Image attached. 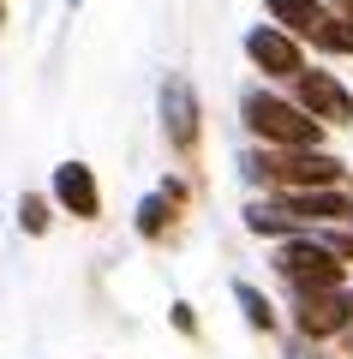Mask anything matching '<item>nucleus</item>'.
<instances>
[{
  "mask_svg": "<svg viewBox=\"0 0 353 359\" xmlns=\"http://www.w3.org/2000/svg\"><path fill=\"white\" fill-rule=\"evenodd\" d=\"M78 6H84V0H66V13H78Z\"/></svg>",
  "mask_w": 353,
  "mask_h": 359,
  "instance_id": "6ab92c4d",
  "label": "nucleus"
},
{
  "mask_svg": "<svg viewBox=\"0 0 353 359\" xmlns=\"http://www.w3.org/2000/svg\"><path fill=\"white\" fill-rule=\"evenodd\" d=\"M293 330H300L305 341L347 335V330H353V294H341V287H317V294H300V306H293Z\"/></svg>",
  "mask_w": 353,
  "mask_h": 359,
  "instance_id": "39448f33",
  "label": "nucleus"
},
{
  "mask_svg": "<svg viewBox=\"0 0 353 359\" xmlns=\"http://www.w3.org/2000/svg\"><path fill=\"white\" fill-rule=\"evenodd\" d=\"M276 198L300 222H347V210H353V198H341L335 186H300V192H276Z\"/></svg>",
  "mask_w": 353,
  "mask_h": 359,
  "instance_id": "6e6552de",
  "label": "nucleus"
},
{
  "mask_svg": "<svg viewBox=\"0 0 353 359\" xmlns=\"http://www.w3.org/2000/svg\"><path fill=\"white\" fill-rule=\"evenodd\" d=\"M293 102H300L305 114H317L324 126H347L353 120V90L341 84L335 72H324V66H305V72L293 78Z\"/></svg>",
  "mask_w": 353,
  "mask_h": 359,
  "instance_id": "423d86ee",
  "label": "nucleus"
},
{
  "mask_svg": "<svg viewBox=\"0 0 353 359\" xmlns=\"http://www.w3.org/2000/svg\"><path fill=\"white\" fill-rule=\"evenodd\" d=\"M276 276L293 287V294H317V287H341V257L329 240H312V233H288L276 245Z\"/></svg>",
  "mask_w": 353,
  "mask_h": 359,
  "instance_id": "f03ea898",
  "label": "nucleus"
},
{
  "mask_svg": "<svg viewBox=\"0 0 353 359\" xmlns=\"http://www.w3.org/2000/svg\"><path fill=\"white\" fill-rule=\"evenodd\" d=\"M168 323H174L180 335H198V311H192L186 299H174V306H168Z\"/></svg>",
  "mask_w": 353,
  "mask_h": 359,
  "instance_id": "2eb2a0df",
  "label": "nucleus"
},
{
  "mask_svg": "<svg viewBox=\"0 0 353 359\" xmlns=\"http://www.w3.org/2000/svg\"><path fill=\"white\" fill-rule=\"evenodd\" d=\"M234 299H240L246 323H252L258 335H276V330H281V318H276V306H269V294H264V287H252V282H234Z\"/></svg>",
  "mask_w": 353,
  "mask_h": 359,
  "instance_id": "f8f14e48",
  "label": "nucleus"
},
{
  "mask_svg": "<svg viewBox=\"0 0 353 359\" xmlns=\"http://www.w3.org/2000/svg\"><path fill=\"white\" fill-rule=\"evenodd\" d=\"M180 210H186V204H180L174 192H162V186H156V192H144L138 204H132V228H138L144 240H168V233L180 228Z\"/></svg>",
  "mask_w": 353,
  "mask_h": 359,
  "instance_id": "1a4fd4ad",
  "label": "nucleus"
},
{
  "mask_svg": "<svg viewBox=\"0 0 353 359\" xmlns=\"http://www.w3.org/2000/svg\"><path fill=\"white\" fill-rule=\"evenodd\" d=\"M0 30H6V0H0Z\"/></svg>",
  "mask_w": 353,
  "mask_h": 359,
  "instance_id": "a211bd4d",
  "label": "nucleus"
},
{
  "mask_svg": "<svg viewBox=\"0 0 353 359\" xmlns=\"http://www.w3.org/2000/svg\"><path fill=\"white\" fill-rule=\"evenodd\" d=\"M317 48H329V54H353V18H341V13H329L324 18V30H317Z\"/></svg>",
  "mask_w": 353,
  "mask_h": 359,
  "instance_id": "4468645a",
  "label": "nucleus"
},
{
  "mask_svg": "<svg viewBox=\"0 0 353 359\" xmlns=\"http://www.w3.org/2000/svg\"><path fill=\"white\" fill-rule=\"evenodd\" d=\"M246 228L264 233V240H288V233H300V216L281 198H258V204H246Z\"/></svg>",
  "mask_w": 353,
  "mask_h": 359,
  "instance_id": "9b49d317",
  "label": "nucleus"
},
{
  "mask_svg": "<svg viewBox=\"0 0 353 359\" xmlns=\"http://www.w3.org/2000/svg\"><path fill=\"white\" fill-rule=\"evenodd\" d=\"M329 6H335V13H341V18H353V0H329Z\"/></svg>",
  "mask_w": 353,
  "mask_h": 359,
  "instance_id": "f3484780",
  "label": "nucleus"
},
{
  "mask_svg": "<svg viewBox=\"0 0 353 359\" xmlns=\"http://www.w3.org/2000/svg\"><path fill=\"white\" fill-rule=\"evenodd\" d=\"M240 120L252 138L276 144V150H305V144H324V120L305 114L300 102L276 96V90H246L240 96Z\"/></svg>",
  "mask_w": 353,
  "mask_h": 359,
  "instance_id": "f257e3e1",
  "label": "nucleus"
},
{
  "mask_svg": "<svg viewBox=\"0 0 353 359\" xmlns=\"http://www.w3.org/2000/svg\"><path fill=\"white\" fill-rule=\"evenodd\" d=\"M264 13L276 18V25H288L293 36H317L324 18H329V6L324 0H264Z\"/></svg>",
  "mask_w": 353,
  "mask_h": 359,
  "instance_id": "9d476101",
  "label": "nucleus"
},
{
  "mask_svg": "<svg viewBox=\"0 0 353 359\" xmlns=\"http://www.w3.org/2000/svg\"><path fill=\"white\" fill-rule=\"evenodd\" d=\"M156 114H162L168 150H174V156H198V144H204V102H198V84H192L186 72H168L162 78Z\"/></svg>",
  "mask_w": 353,
  "mask_h": 359,
  "instance_id": "7ed1b4c3",
  "label": "nucleus"
},
{
  "mask_svg": "<svg viewBox=\"0 0 353 359\" xmlns=\"http://www.w3.org/2000/svg\"><path fill=\"white\" fill-rule=\"evenodd\" d=\"M246 60H252L264 78H281V84H293V78L305 72V48H300V36H293L288 25H276V18L246 30Z\"/></svg>",
  "mask_w": 353,
  "mask_h": 359,
  "instance_id": "20e7f679",
  "label": "nucleus"
},
{
  "mask_svg": "<svg viewBox=\"0 0 353 359\" xmlns=\"http://www.w3.org/2000/svg\"><path fill=\"white\" fill-rule=\"evenodd\" d=\"M48 198H42V192H25V198H18V228H25L30 233V240H42V233H48Z\"/></svg>",
  "mask_w": 353,
  "mask_h": 359,
  "instance_id": "ddd939ff",
  "label": "nucleus"
},
{
  "mask_svg": "<svg viewBox=\"0 0 353 359\" xmlns=\"http://www.w3.org/2000/svg\"><path fill=\"white\" fill-rule=\"evenodd\" d=\"M329 245H335V257H341V264H353V222H347L341 233H329Z\"/></svg>",
  "mask_w": 353,
  "mask_h": 359,
  "instance_id": "dca6fc26",
  "label": "nucleus"
},
{
  "mask_svg": "<svg viewBox=\"0 0 353 359\" xmlns=\"http://www.w3.org/2000/svg\"><path fill=\"white\" fill-rule=\"evenodd\" d=\"M347 222H353V210H347Z\"/></svg>",
  "mask_w": 353,
  "mask_h": 359,
  "instance_id": "aec40b11",
  "label": "nucleus"
},
{
  "mask_svg": "<svg viewBox=\"0 0 353 359\" xmlns=\"http://www.w3.org/2000/svg\"><path fill=\"white\" fill-rule=\"evenodd\" d=\"M48 198L66 210L72 222H96L102 216V186H96V168L78 162V156H66L60 168L48 174Z\"/></svg>",
  "mask_w": 353,
  "mask_h": 359,
  "instance_id": "0eeeda50",
  "label": "nucleus"
}]
</instances>
